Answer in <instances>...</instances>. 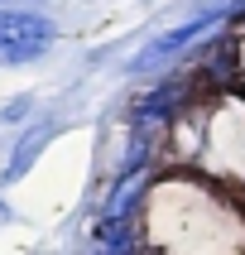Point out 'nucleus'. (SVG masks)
Masks as SVG:
<instances>
[{
	"label": "nucleus",
	"mask_w": 245,
	"mask_h": 255,
	"mask_svg": "<svg viewBox=\"0 0 245 255\" xmlns=\"http://www.w3.org/2000/svg\"><path fill=\"white\" fill-rule=\"evenodd\" d=\"M53 19L34 10H0V63L14 68V63H34V58L48 53L53 43Z\"/></svg>",
	"instance_id": "nucleus-1"
},
{
	"label": "nucleus",
	"mask_w": 245,
	"mask_h": 255,
	"mask_svg": "<svg viewBox=\"0 0 245 255\" xmlns=\"http://www.w3.org/2000/svg\"><path fill=\"white\" fill-rule=\"evenodd\" d=\"M91 241H96L101 251H130V246H135V227H130V217L106 212V222H96V231H91Z\"/></svg>",
	"instance_id": "nucleus-4"
},
{
	"label": "nucleus",
	"mask_w": 245,
	"mask_h": 255,
	"mask_svg": "<svg viewBox=\"0 0 245 255\" xmlns=\"http://www.w3.org/2000/svg\"><path fill=\"white\" fill-rule=\"evenodd\" d=\"M221 14H226V10H212V14H197V19H187V24L168 29L163 39H154L149 48H140V53L130 58V72H149V68H159V63H168V58H173V53H183L192 39H202V34H207L216 19H221Z\"/></svg>",
	"instance_id": "nucleus-2"
},
{
	"label": "nucleus",
	"mask_w": 245,
	"mask_h": 255,
	"mask_svg": "<svg viewBox=\"0 0 245 255\" xmlns=\"http://www.w3.org/2000/svg\"><path fill=\"white\" fill-rule=\"evenodd\" d=\"M48 135H53V130L43 126L39 135H29V140H19V149H14V159H10V169H5V178H10V183H14V178H24V169H29V164H34V159L43 154V144H48Z\"/></svg>",
	"instance_id": "nucleus-5"
},
{
	"label": "nucleus",
	"mask_w": 245,
	"mask_h": 255,
	"mask_svg": "<svg viewBox=\"0 0 245 255\" xmlns=\"http://www.w3.org/2000/svg\"><path fill=\"white\" fill-rule=\"evenodd\" d=\"M183 101H187V77H173V82H163L159 92L135 101V121H163V116H173Z\"/></svg>",
	"instance_id": "nucleus-3"
},
{
	"label": "nucleus",
	"mask_w": 245,
	"mask_h": 255,
	"mask_svg": "<svg viewBox=\"0 0 245 255\" xmlns=\"http://www.w3.org/2000/svg\"><path fill=\"white\" fill-rule=\"evenodd\" d=\"M0 5H10V0H0Z\"/></svg>",
	"instance_id": "nucleus-6"
}]
</instances>
